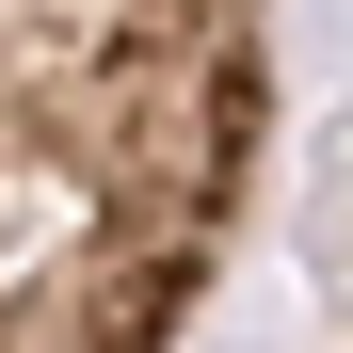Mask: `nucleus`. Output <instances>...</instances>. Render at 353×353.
I'll return each instance as SVG.
<instances>
[{"instance_id":"f257e3e1","label":"nucleus","mask_w":353,"mask_h":353,"mask_svg":"<svg viewBox=\"0 0 353 353\" xmlns=\"http://www.w3.org/2000/svg\"><path fill=\"white\" fill-rule=\"evenodd\" d=\"M273 176V0H0V353H193Z\"/></svg>"}]
</instances>
